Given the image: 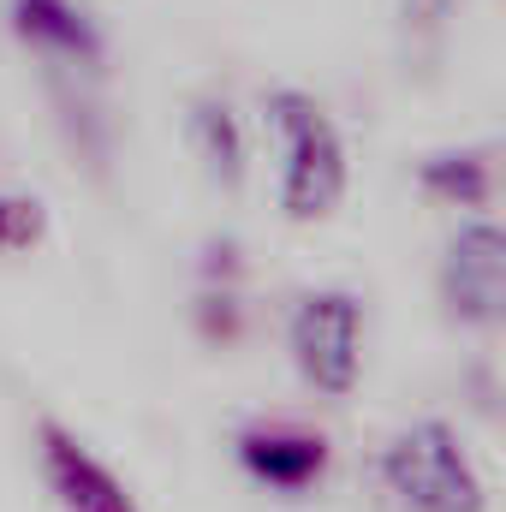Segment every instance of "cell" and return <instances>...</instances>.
Here are the masks:
<instances>
[{
	"mask_svg": "<svg viewBox=\"0 0 506 512\" xmlns=\"http://www.w3.org/2000/svg\"><path fill=\"white\" fill-rule=\"evenodd\" d=\"M268 126L280 137V215L310 227V221H328L340 203H346V185H352V167H346V137L328 120V108L310 96V90H268Z\"/></svg>",
	"mask_w": 506,
	"mask_h": 512,
	"instance_id": "cell-1",
	"label": "cell"
},
{
	"mask_svg": "<svg viewBox=\"0 0 506 512\" xmlns=\"http://www.w3.org/2000/svg\"><path fill=\"white\" fill-rule=\"evenodd\" d=\"M381 489L405 512H489V483L441 417L405 423L381 447Z\"/></svg>",
	"mask_w": 506,
	"mask_h": 512,
	"instance_id": "cell-2",
	"label": "cell"
},
{
	"mask_svg": "<svg viewBox=\"0 0 506 512\" xmlns=\"http://www.w3.org/2000/svg\"><path fill=\"white\" fill-rule=\"evenodd\" d=\"M286 352L304 387H316L322 399H346L364 376V298L346 286L298 292L286 316Z\"/></svg>",
	"mask_w": 506,
	"mask_h": 512,
	"instance_id": "cell-3",
	"label": "cell"
},
{
	"mask_svg": "<svg viewBox=\"0 0 506 512\" xmlns=\"http://www.w3.org/2000/svg\"><path fill=\"white\" fill-rule=\"evenodd\" d=\"M441 304L465 328H495L506 310V239L489 215H471L441 251Z\"/></svg>",
	"mask_w": 506,
	"mask_h": 512,
	"instance_id": "cell-4",
	"label": "cell"
},
{
	"mask_svg": "<svg viewBox=\"0 0 506 512\" xmlns=\"http://www.w3.org/2000/svg\"><path fill=\"white\" fill-rule=\"evenodd\" d=\"M36 465L60 512H143L120 483V471L60 417H36Z\"/></svg>",
	"mask_w": 506,
	"mask_h": 512,
	"instance_id": "cell-5",
	"label": "cell"
},
{
	"mask_svg": "<svg viewBox=\"0 0 506 512\" xmlns=\"http://www.w3.org/2000/svg\"><path fill=\"white\" fill-rule=\"evenodd\" d=\"M6 24L42 60V72H90V78H102L108 42H102L96 18L84 6H72V0H6Z\"/></svg>",
	"mask_w": 506,
	"mask_h": 512,
	"instance_id": "cell-6",
	"label": "cell"
},
{
	"mask_svg": "<svg viewBox=\"0 0 506 512\" xmlns=\"http://www.w3.org/2000/svg\"><path fill=\"white\" fill-rule=\"evenodd\" d=\"M239 465L251 483L274 489V495H310L328 477V435L298 429V423H245Z\"/></svg>",
	"mask_w": 506,
	"mask_h": 512,
	"instance_id": "cell-7",
	"label": "cell"
},
{
	"mask_svg": "<svg viewBox=\"0 0 506 512\" xmlns=\"http://www.w3.org/2000/svg\"><path fill=\"white\" fill-rule=\"evenodd\" d=\"M191 149L203 161V173L221 185V191H239L245 185V161H251V143L239 126V108L227 96H191Z\"/></svg>",
	"mask_w": 506,
	"mask_h": 512,
	"instance_id": "cell-8",
	"label": "cell"
},
{
	"mask_svg": "<svg viewBox=\"0 0 506 512\" xmlns=\"http://www.w3.org/2000/svg\"><path fill=\"white\" fill-rule=\"evenodd\" d=\"M417 185L453 209H489V197H495L489 149H435L417 161Z\"/></svg>",
	"mask_w": 506,
	"mask_h": 512,
	"instance_id": "cell-9",
	"label": "cell"
},
{
	"mask_svg": "<svg viewBox=\"0 0 506 512\" xmlns=\"http://www.w3.org/2000/svg\"><path fill=\"white\" fill-rule=\"evenodd\" d=\"M48 239V209L30 191H0V251H30Z\"/></svg>",
	"mask_w": 506,
	"mask_h": 512,
	"instance_id": "cell-10",
	"label": "cell"
},
{
	"mask_svg": "<svg viewBox=\"0 0 506 512\" xmlns=\"http://www.w3.org/2000/svg\"><path fill=\"white\" fill-rule=\"evenodd\" d=\"M459 6L465 0H399V36L411 48H429V42L447 36V24L459 18Z\"/></svg>",
	"mask_w": 506,
	"mask_h": 512,
	"instance_id": "cell-11",
	"label": "cell"
}]
</instances>
